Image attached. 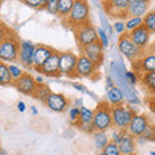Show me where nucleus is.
I'll list each match as a JSON object with an SVG mask.
<instances>
[{"label": "nucleus", "mask_w": 155, "mask_h": 155, "mask_svg": "<svg viewBox=\"0 0 155 155\" xmlns=\"http://www.w3.org/2000/svg\"><path fill=\"white\" fill-rule=\"evenodd\" d=\"M19 47L21 41L17 35L7 26L2 25L0 27V60L7 65L18 61Z\"/></svg>", "instance_id": "f257e3e1"}, {"label": "nucleus", "mask_w": 155, "mask_h": 155, "mask_svg": "<svg viewBox=\"0 0 155 155\" xmlns=\"http://www.w3.org/2000/svg\"><path fill=\"white\" fill-rule=\"evenodd\" d=\"M110 71H111V78L114 79L115 81V85L119 87L120 89L123 91V93L125 96V101L130 105H138L141 102L140 97L137 94V92L134 91V88H132L125 80V66L122 64V61L118 60V61H113L110 65Z\"/></svg>", "instance_id": "f03ea898"}, {"label": "nucleus", "mask_w": 155, "mask_h": 155, "mask_svg": "<svg viewBox=\"0 0 155 155\" xmlns=\"http://www.w3.org/2000/svg\"><path fill=\"white\" fill-rule=\"evenodd\" d=\"M89 14H91V9H89L88 2L75 0L74 7H72V9H71V13L69 14V17L66 18V22L69 23V26L75 28L78 26L89 23L91 22Z\"/></svg>", "instance_id": "7ed1b4c3"}, {"label": "nucleus", "mask_w": 155, "mask_h": 155, "mask_svg": "<svg viewBox=\"0 0 155 155\" xmlns=\"http://www.w3.org/2000/svg\"><path fill=\"white\" fill-rule=\"evenodd\" d=\"M93 127L96 130H100V132H106L111 127H114L113 116H111V106L106 101L100 102L94 109Z\"/></svg>", "instance_id": "20e7f679"}, {"label": "nucleus", "mask_w": 155, "mask_h": 155, "mask_svg": "<svg viewBox=\"0 0 155 155\" xmlns=\"http://www.w3.org/2000/svg\"><path fill=\"white\" fill-rule=\"evenodd\" d=\"M137 114L133 106L120 105L111 107V116H113V125L116 129H127L130 120Z\"/></svg>", "instance_id": "39448f33"}, {"label": "nucleus", "mask_w": 155, "mask_h": 155, "mask_svg": "<svg viewBox=\"0 0 155 155\" xmlns=\"http://www.w3.org/2000/svg\"><path fill=\"white\" fill-rule=\"evenodd\" d=\"M74 30L75 34V39L79 44L80 49L88 47L93 43L98 41V32H97V28L92 25V23H85V25H81V26H78Z\"/></svg>", "instance_id": "423d86ee"}, {"label": "nucleus", "mask_w": 155, "mask_h": 155, "mask_svg": "<svg viewBox=\"0 0 155 155\" xmlns=\"http://www.w3.org/2000/svg\"><path fill=\"white\" fill-rule=\"evenodd\" d=\"M118 49L122 54L127 58V60L132 61V64L136 61H138L141 58L145 52L141 51L140 48L134 44V43L130 40L129 34H124V35H120L118 39Z\"/></svg>", "instance_id": "0eeeda50"}, {"label": "nucleus", "mask_w": 155, "mask_h": 155, "mask_svg": "<svg viewBox=\"0 0 155 155\" xmlns=\"http://www.w3.org/2000/svg\"><path fill=\"white\" fill-rule=\"evenodd\" d=\"M79 56L75 54L71 51H65L61 52L60 56V74L61 76H69V78H75V71H76V65Z\"/></svg>", "instance_id": "6e6552de"}, {"label": "nucleus", "mask_w": 155, "mask_h": 155, "mask_svg": "<svg viewBox=\"0 0 155 155\" xmlns=\"http://www.w3.org/2000/svg\"><path fill=\"white\" fill-rule=\"evenodd\" d=\"M128 7L129 0H110V2L104 3V9L106 14L118 18H128Z\"/></svg>", "instance_id": "1a4fd4ad"}, {"label": "nucleus", "mask_w": 155, "mask_h": 155, "mask_svg": "<svg viewBox=\"0 0 155 155\" xmlns=\"http://www.w3.org/2000/svg\"><path fill=\"white\" fill-rule=\"evenodd\" d=\"M60 56H61V52L54 49L53 54L48 58V61L36 71L43 76H49V78L61 76V74H60Z\"/></svg>", "instance_id": "9d476101"}, {"label": "nucleus", "mask_w": 155, "mask_h": 155, "mask_svg": "<svg viewBox=\"0 0 155 155\" xmlns=\"http://www.w3.org/2000/svg\"><path fill=\"white\" fill-rule=\"evenodd\" d=\"M149 118L146 115H143V114H134V116L132 118V120H130V123L128 125V128H127V132L130 134V136H133V137L136 138H140L141 136L145 133V130H146L149 128Z\"/></svg>", "instance_id": "9b49d317"}, {"label": "nucleus", "mask_w": 155, "mask_h": 155, "mask_svg": "<svg viewBox=\"0 0 155 155\" xmlns=\"http://www.w3.org/2000/svg\"><path fill=\"white\" fill-rule=\"evenodd\" d=\"M133 70L138 72L140 75L147 74V72H155V52L149 51L140 58L132 64Z\"/></svg>", "instance_id": "f8f14e48"}, {"label": "nucleus", "mask_w": 155, "mask_h": 155, "mask_svg": "<svg viewBox=\"0 0 155 155\" xmlns=\"http://www.w3.org/2000/svg\"><path fill=\"white\" fill-rule=\"evenodd\" d=\"M36 45L30 40H22L19 47L18 61L25 67H34V56H35Z\"/></svg>", "instance_id": "ddd939ff"}, {"label": "nucleus", "mask_w": 155, "mask_h": 155, "mask_svg": "<svg viewBox=\"0 0 155 155\" xmlns=\"http://www.w3.org/2000/svg\"><path fill=\"white\" fill-rule=\"evenodd\" d=\"M98 71V66L94 65L89 58H87L84 54L79 56L75 71V78H91L94 76Z\"/></svg>", "instance_id": "4468645a"}, {"label": "nucleus", "mask_w": 155, "mask_h": 155, "mask_svg": "<svg viewBox=\"0 0 155 155\" xmlns=\"http://www.w3.org/2000/svg\"><path fill=\"white\" fill-rule=\"evenodd\" d=\"M14 88H16L19 93L32 97L36 88H38V83L35 80V76L31 75L30 72H25V75L14 83Z\"/></svg>", "instance_id": "2eb2a0df"}, {"label": "nucleus", "mask_w": 155, "mask_h": 155, "mask_svg": "<svg viewBox=\"0 0 155 155\" xmlns=\"http://www.w3.org/2000/svg\"><path fill=\"white\" fill-rule=\"evenodd\" d=\"M104 51H105V48L101 45L100 41H97V43H93V44L83 48V49H81V54H84L87 58H89L94 65H97L100 67L105 60Z\"/></svg>", "instance_id": "dca6fc26"}, {"label": "nucleus", "mask_w": 155, "mask_h": 155, "mask_svg": "<svg viewBox=\"0 0 155 155\" xmlns=\"http://www.w3.org/2000/svg\"><path fill=\"white\" fill-rule=\"evenodd\" d=\"M69 105L70 102L66 98V96L62 93H57V92H52V94L49 96V98H48L45 104L47 107L54 111V113H64L69 107Z\"/></svg>", "instance_id": "f3484780"}, {"label": "nucleus", "mask_w": 155, "mask_h": 155, "mask_svg": "<svg viewBox=\"0 0 155 155\" xmlns=\"http://www.w3.org/2000/svg\"><path fill=\"white\" fill-rule=\"evenodd\" d=\"M129 38L140 49L146 52L149 43H150V38H151V32H150L145 26H141L140 28H137V30H134L133 32H130Z\"/></svg>", "instance_id": "a211bd4d"}, {"label": "nucleus", "mask_w": 155, "mask_h": 155, "mask_svg": "<svg viewBox=\"0 0 155 155\" xmlns=\"http://www.w3.org/2000/svg\"><path fill=\"white\" fill-rule=\"evenodd\" d=\"M150 2L149 0H129L128 17H140L143 18L149 13Z\"/></svg>", "instance_id": "6ab92c4d"}, {"label": "nucleus", "mask_w": 155, "mask_h": 155, "mask_svg": "<svg viewBox=\"0 0 155 155\" xmlns=\"http://www.w3.org/2000/svg\"><path fill=\"white\" fill-rule=\"evenodd\" d=\"M54 49L52 47H48V45H44V44H38L36 45V49H35V56H34V69L38 70L45 64L48 61Z\"/></svg>", "instance_id": "aec40b11"}, {"label": "nucleus", "mask_w": 155, "mask_h": 155, "mask_svg": "<svg viewBox=\"0 0 155 155\" xmlns=\"http://www.w3.org/2000/svg\"><path fill=\"white\" fill-rule=\"evenodd\" d=\"M124 101H125V96L119 87H114L113 89H110L107 93H106V102H107L111 107L124 105Z\"/></svg>", "instance_id": "412c9836"}, {"label": "nucleus", "mask_w": 155, "mask_h": 155, "mask_svg": "<svg viewBox=\"0 0 155 155\" xmlns=\"http://www.w3.org/2000/svg\"><path fill=\"white\" fill-rule=\"evenodd\" d=\"M119 149L122 155H136V140L133 136L127 133L123 137L122 142L119 143Z\"/></svg>", "instance_id": "4be33fe9"}, {"label": "nucleus", "mask_w": 155, "mask_h": 155, "mask_svg": "<svg viewBox=\"0 0 155 155\" xmlns=\"http://www.w3.org/2000/svg\"><path fill=\"white\" fill-rule=\"evenodd\" d=\"M140 84L143 87L145 91H146L150 96H154L155 94V72L142 74L141 79H140Z\"/></svg>", "instance_id": "5701e85b"}, {"label": "nucleus", "mask_w": 155, "mask_h": 155, "mask_svg": "<svg viewBox=\"0 0 155 155\" xmlns=\"http://www.w3.org/2000/svg\"><path fill=\"white\" fill-rule=\"evenodd\" d=\"M92 141H93V146L100 150V151H104V149L107 146V143L110 142V137L107 136L106 132H100V130H96V132L92 134Z\"/></svg>", "instance_id": "b1692460"}, {"label": "nucleus", "mask_w": 155, "mask_h": 155, "mask_svg": "<svg viewBox=\"0 0 155 155\" xmlns=\"http://www.w3.org/2000/svg\"><path fill=\"white\" fill-rule=\"evenodd\" d=\"M51 94H52V89L49 88V85H47V84H40V85H38V88H36L35 93H34L32 97H34L35 100H38L39 102H41V104L45 105Z\"/></svg>", "instance_id": "393cba45"}, {"label": "nucleus", "mask_w": 155, "mask_h": 155, "mask_svg": "<svg viewBox=\"0 0 155 155\" xmlns=\"http://www.w3.org/2000/svg\"><path fill=\"white\" fill-rule=\"evenodd\" d=\"M0 85L7 87V85H14V80L11 75L9 67L7 64L0 62Z\"/></svg>", "instance_id": "a878e982"}, {"label": "nucleus", "mask_w": 155, "mask_h": 155, "mask_svg": "<svg viewBox=\"0 0 155 155\" xmlns=\"http://www.w3.org/2000/svg\"><path fill=\"white\" fill-rule=\"evenodd\" d=\"M75 0H58V16L62 18H67L71 13Z\"/></svg>", "instance_id": "bb28decb"}, {"label": "nucleus", "mask_w": 155, "mask_h": 155, "mask_svg": "<svg viewBox=\"0 0 155 155\" xmlns=\"http://www.w3.org/2000/svg\"><path fill=\"white\" fill-rule=\"evenodd\" d=\"M141 26H143V18L140 17H128L125 19V28H127V34L133 32Z\"/></svg>", "instance_id": "cd10ccee"}, {"label": "nucleus", "mask_w": 155, "mask_h": 155, "mask_svg": "<svg viewBox=\"0 0 155 155\" xmlns=\"http://www.w3.org/2000/svg\"><path fill=\"white\" fill-rule=\"evenodd\" d=\"M93 116H94V110L88 109L87 106H83V107H80L79 123L80 124H93Z\"/></svg>", "instance_id": "c85d7f7f"}, {"label": "nucleus", "mask_w": 155, "mask_h": 155, "mask_svg": "<svg viewBox=\"0 0 155 155\" xmlns=\"http://www.w3.org/2000/svg\"><path fill=\"white\" fill-rule=\"evenodd\" d=\"M143 26L151 34H155V11L149 12L143 17Z\"/></svg>", "instance_id": "c756f323"}, {"label": "nucleus", "mask_w": 155, "mask_h": 155, "mask_svg": "<svg viewBox=\"0 0 155 155\" xmlns=\"http://www.w3.org/2000/svg\"><path fill=\"white\" fill-rule=\"evenodd\" d=\"M125 80L130 87H134L140 83V79H141V75L138 72H136L134 70H127L125 71Z\"/></svg>", "instance_id": "7c9ffc66"}, {"label": "nucleus", "mask_w": 155, "mask_h": 155, "mask_svg": "<svg viewBox=\"0 0 155 155\" xmlns=\"http://www.w3.org/2000/svg\"><path fill=\"white\" fill-rule=\"evenodd\" d=\"M107 14L104 13V12H100V22H101V28H104L105 32L109 35V38L113 35V31H114V27L110 25L109 19H107Z\"/></svg>", "instance_id": "2f4dec72"}, {"label": "nucleus", "mask_w": 155, "mask_h": 155, "mask_svg": "<svg viewBox=\"0 0 155 155\" xmlns=\"http://www.w3.org/2000/svg\"><path fill=\"white\" fill-rule=\"evenodd\" d=\"M8 67H9V71H11V75H12V78H13L14 83H16L17 80H19L23 75H25V71L22 70V67H19V66H17V65L11 64V65H8Z\"/></svg>", "instance_id": "473e14b6"}, {"label": "nucleus", "mask_w": 155, "mask_h": 155, "mask_svg": "<svg viewBox=\"0 0 155 155\" xmlns=\"http://www.w3.org/2000/svg\"><path fill=\"white\" fill-rule=\"evenodd\" d=\"M127 129H116L113 132V134H111V137H110V141L111 142H114L116 145H119L120 142H122V140L125 134H127Z\"/></svg>", "instance_id": "72a5a7b5"}, {"label": "nucleus", "mask_w": 155, "mask_h": 155, "mask_svg": "<svg viewBox=\"0 0 155 155\" xmlns=\"http://www.w3.org/2000/svg\"><path fill=\"white\" fill-rule=\"evenodd\" d=\"M104 153L106 155H122V151H120V149H119V145H116V143L111 142V141L107 143V146L104 149Z\"/></svg>", "instance_id": "f704fd0d"}, {"label": "nucleus", "mask_w": 155, "mask_h": 155, "mask_svg": "<svg viewBox=\"0 0 155 155\" xmlns=\"http://www.w3.org/2000/svg\"><path fill=\"white\" fill-rule=\"evenodd\" d=\"M97 32H98V41L101 43V45H102L105 49L109 47V44H110V38H109V35L105 32V30L104 28H97Z\"/></svg>", "instance_id": "c9c22d12"}, {"label": "nucleus", "mask_w": 155, "mask_h": 155, "mask_svg": "<svg viewBox=\"0 0 155 155\" xmlns=\"http://www.w3.org/2000/svg\"><path fill=\"white\" fill-rule=\"evenodd\" d=\"M69 116H70V122L72 124H78L80 120V109L79 107H75V106H72V107L69 110Z\"/></svg>", "instance_id": "e433bc0d"}, {"label": "nucleus", "mask_w": 155, "mask_h": 155, "mask_svg": "<svg viewBox=\"0 0 155 155\" xmlns=\"http://www.w3.org/2000/svg\"><path fill=\"white\" fill-rule=\"evenodd\" d=\"M44 9L51 14H58V0H48Z\"/></svg>", "instance_id": "4c0bfd02"}, {"label": "nucleus", "mask_w": 155, "mask_h": 155, "mask_svg": "<svg viewBox=\"0 0 155 155\" xmlns=\"http://www.w3.org/2000/svg\"><path fill=\"white\" fill-rule=\"evenodd\" d=\"M25 5L30 7V8H45L47 2L45 0H23L22 2Z\"/></svg>", "instance_id": "58836bf2"}, {"label": "nucleus", "mask_w": 155, "mask_h": 155, "mask_svg": "<svg viewBox=\"0 0 155 155\" xmlns=\"http://www.w3.org/2000/svg\"><path fill=\"white\" fill-rule=\"evenodd\" d=\"M114 31L119 35H124L127 34V28H125V22L122 19H118V21H114Z\"/></svg>", "instance_id": "ea45409f"}, {"label": "nucleus", "mask_w": 155, "mask_h": 155, "mask_svg": "<svg viewBox=\"0 0 155 155\" xmlns=\"http://www.w3.org/2000/svg\"><path fill=\"white\" fill-rule=\"evenodd\" d=\"M142 141H155V133H154V125L150 124L149 128L145 130V133L140 137Z\"/></svg>", "instance_id": "a19ab883"}, {"label": "nucleus", "mask_w": 155, "mask_h": 155, "mask_svg": "<svg viewBox=\"0 0 155 155\" xmlns=\"http://www.w3.org/2000/svg\"><path fill=\"white\" fill-rule=\"evenodd\" d=\"M75 127L79 128L81 132H85V133H91V134H93L96 132V129L93 127V124H80V123H78Z\"/></svg>", "instance_id": "79ce46f5"}, {"label": "nucleus", "mask_w": 155, "mask_h": 155, "mask_svg": "<svg viewBox=\"0 0 155 155\" xmlns=\"http://www.w3.org/2000/svg\"><path fill=\"white\" fill-rule=\"evenodd\" d=\"M114 87H116L114 79L111 78V75H107V76H106V79H105V88H106V91L109 92L110 89H113Z\"/></svg>", "instance_id": "37998d69"}, {"label": "nucleus", "mask_w": 155, "mask_h": 155, "mask_svg": "<svg viewBox=\"0 0 155 155\" xmlns=\"http://www.w3.org/2000/svg\"><path fill=\"white\" fill-rule=\"evenodd\" d=\"M71 85L74 87V88H75L76 91L81 92V93H87V94H89V96H93V94H92L88 89H87V87H85V85H83V84H79V83H71Z\"/></svg>", "instance_id": "c03bdc74"}, {"label": "nucleus", "mask_w": 155, "mask_h": 155, "mask_svg": "<svg viewBox=\"0 0 155 155\" xmlns=\"http://www.w3.org/2000/svg\"><path fill=\"white\" fill-rule=\"evenodd\" d=\"M147 105L150 110L153 111V113H155V94L154 96H150V98L147 100Z\"/></svg>", "instance_id": "a18cd8bd"}, {"label": "nucleus", "mask_w": 155, "mask_h": 155, "mask_svg": "<svg viewBox=\"0 0 155 155\" xmlns=\"http://www.w3.org/2000/svg\"><path fill=\"white\" fill-rule=\"evenodd\" d=\"M17 110L19 111V113H25L26 111V104L23 102V101H19V102L17 104Z\"/></svg>", "instance_id": "49530a36"}, {"label": "nucleus", "mask_w": 155, "mask_h": 155, "mask_svg": "<svg viewBox=\"0 0 155 155\" xmlns=\"http://www.w3.org/2000/svg\"><path fill=\"white\" fill-rule=\"evenodd\" d=\"M35 80H36L38 85H40V84H44V78H43V75H40V74H39L38 76H35Z\"/></svg>", "instance_id": "de8ad7c7"}, {"label": "nucleus", "mask_w": 155, "mask_h": 155, "mask_svg": "<svg viewBox=\"0 0 155 155\" xmlns=\"http://www.w3.org/2000/svg\"><path fill=\"white\" fill-rule=\"evenodd\" d=\"M74 106H75V107H79V109H80V107H83V106H84V105H83V98H76Z\"/></svg>", "instance_id": "09e8293b"}, {"label": "nucleus", "mask_w": 155, "mask_h": 155, "mask_svg": "<svg viewBox=\"0 0 155 155\" xmlns=\"http://www.w3.org/2000/svg\"><path fill=\"white\" fill-rule=\"evenodd\" d=\"M149 51H151V52H155V39L153 40V43H151V45H150V49Z\"/></svg>", "instance_id": "8fccbe9b"}, {"label": "nucleus", "mask_w": 155, "mask_h": 155, "mask_svg": "<svg viewBox=\"0 0 155 155\" xmlns=\"http://www.w3.org/2000/svg\"><path fill=\"white\" fill-rule=\"evenodd\" d=\"M0 155H9V154H8V151L2 147V149H0Z\"/></svg>", "instance_id": "3c124183"}, {"label": "nucleus", "mask_w": 155, "mask_h": 155, "mask_svg": "<svg viewBox=\"0 0 155 155\" xmlns=\"http://www.w3.org/2000/svg\"><path fill=\"white\" fill-rule=\"evenodd\" d=\"M31 113H32L34 115H36V114H38V110H36L35 106H31Z\"/></svg>", "instance_id": "603ef678"}, {"label": "nucleus", "mask_w": 155, "mask_h": 155, "mask_svg": "<svg viewBox=\"0 0 155 155\" xmlns=\"http://www.w3.org/2000/svg\"><path fill=\"white\" fill-rule=\"evenodd\" d=\"M98 155H106V154H105L104 151H100V153H98Z\"/></svg>", "instance_id": "864d4df0"}, {"label": "nucleus", "mask_w": 155, "mask_h": 155, "mask_svg": "<svg viewBox=\"0 0 155 155\" xmlns=\"http://www.w3.org/2000/svg\"><path fill=\"white\" fill-rule=\"evenodd\" d=\"M150 155H155V151H150Z\"/></svg>", "instance_id": "5fc2aeb1"}, {"label": "nucleus", "mask_w": 155, "mask_h": 155, "mask_svg": "<svg viewBox=\"0 0 155 155\" xmlns=\"http://www.w3.org/2000/svg\"><path fill=\"white\" fill-rule=\"evenodd\" d=\"M154 133H155V125H154Z\"/></svg>", "instance_id": "6e6d98bb"}]
</instances>
